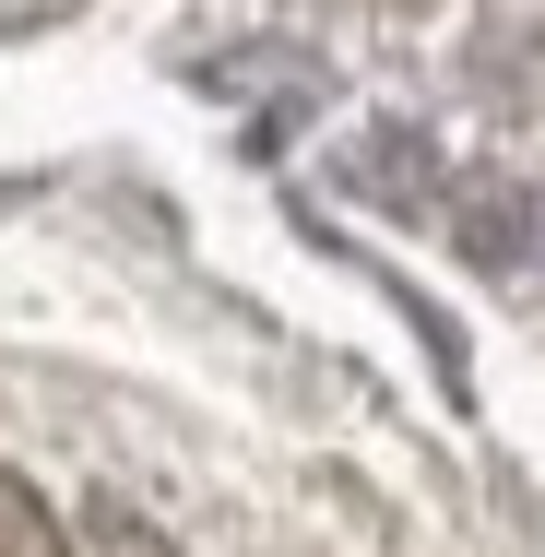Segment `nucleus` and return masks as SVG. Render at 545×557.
Here are the masks:
<instances>
[{"label":"nucleus","instance_id":"nucleus-1","mask_svg":"<svg viewBox=\"0 0 545 557\" xmlns=\"http://www.w3.org/2000/svg\"><path fill=\"white\" fill-rule=\"evenodd\" d=\"M522 214H534L522 190H474V202H462V249H474V261H522V249H534Z\"/></svg>","mask_w":545,"mask_h":557},{"label":"nucleus","instance_id":"nucleus-2","mask_svg":"<svg viewBox=\"0 0 545 557\" xmlns=\"http://www.w3.org/2000/svg\"><path fill=\"white\" fill-rule=\"evenodd\" d=\"M0 557H72V546H60V522L36 510L24 474H0Z\"/></svg>","mask_w":545,"mask_h":557}]
</instances>
